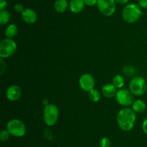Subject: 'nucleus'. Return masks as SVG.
<instances>
[{
	"label": "nucleus",
	"instance_id": "obj_1",
	"mask_svg": "<svg viewBox=\"0 0 147 147\" xmlns=\"http://www.w3.org/2000/svg\"><path fill=\"white\" fill-rule=\"evenodd\" d=\"M136 119V114L132 108H123L117 115L118 125L122 131H130L134 126Z\"/></svg>",
	"mask_w": 147,
	"mask_h": 147
},
{
	"label": "nucleus",
	"instance_id": "obj_2",
	"mask_svg": "<svg viewBox=\"0 0 147 147\" xmlns=\"http://www.w3.org/2000/svg\"><path fill=\"white\" fill-rule=\"evenodd\" d=\"M142 14V8L138 4H126L122 11V17L127 23H134L139 20Z\"/></svg>",
	"mask_w": 147,
	"mask_h": 147
},
{
	"label": "nucleus",
	"instance_id": "obj_3",
	"mask_svg": "<svg viewBox=\"0 0 147 147\" xmlns=\"http://www.w3.org/2000/svg\"><path fill=\"white\" fill-rule=\"evenodd\" d=\"M59 110L54 104H49L46 105L43 111V118L46 125L53 126L58 120Z\"/></svg>",
	"mask_w": 147,
	"mask_h": 147
},
{
	"label": "nucleus",
	"instance_id": "obj_4",
	"mask_svg": "<svg viewBox=\"0 0 147 147\" xmlns=\"http://www.w3.org/2000/svg\"><path fill=\"white\" fill-rule=\"evenodd\" d=\"M17 45L12 38H4L0 43V57L7 59L15 53Z\"/></svg>",
	"mask_w": 147,
	"mask_h": 147
},
{
	"label": "nucleus",
	"instance_id": "obj_5",
	"mask_svg": "<svg viewBox=\"0 0 147 147\" xmlns=\"http://www.w3.org/2000/svg\"><path fill=\"white\" fill-rule=\"evenodd\" d=\"M7 130L10 135L14 137H22L26 133V126L23 121L20 119H11L7 122Z\"/></svg>",
	"mask_w": 147,
	"mask_h": 147
},
{
	"label": "nucleus",
	"instance_id": "obj_6",
	"mask_svg": "<svg viewBox=\"0 0 147 147\" xmlns=\"http://www.w3.org/2000/svg\"><path fill=\"white\" fill-rule=\"evenodd\" d=\"M129 90L136 96H142L146 93L147 84L144 78L142 76H136L132 79L129 84Z\"/></svg>",
	"mask_w": 147,
	"mask_h": 147
},
{
	"label": "nucleus",
	"instance_id": "obj_7",
	"mask_svg": "<svg viewBox=\"0 0 147 147\" xmlns=\"http://www.w3.org/2000/svg\"><path fill=\"white\" fill-rule=\"evenodd\" d=\"M133 95H134L129 89L122 88L117 91V93L115 97H116V101L119 105L126 107L132 105L133 102H134Z\"/></svg>",
	"mask_w": 147,
	"mask_h": 147
},
{
	"label": "nucleus",
	"instance_id": "obj_8",
	"mask_svg": "<svg viewBox=\"0 0 147 147\" xmlns=\"http://www.w3.org/2000/svg\"><path fill=\"white\" fill-rule=\"evenodd\" d=\"M96 5L100 13L105 16H111L114 14L116 9L115 0H98Z\"/></svg>",
	"mask_w": 147,
	"mask_h": 147
},
{
	"label": "nucleus",
	"instance_id": "obj_9",
	"mask_svg": "<svg viewBox=\"0 0 147 147\" xmlns=\"http://www.w3.org/2000/svg\"><path fill=\"white\" fill-rule=\"evenodd\" d=\"M79 86L85 92H90L95 86V79L90 74H83L79 79Z\"/></svg>",
	"mask_w": 147,
	"mask_h": 147
},
{
	"label": "nucleus",
	"instance_id": "obj_10",
	"mask_svg": "<svg viewBox=\"0 0 147 147\" xmlns=\"http://www.w3.org/2000/svg\"><path fill=\"white\" fill-rule=\"evenodd\" d=\"M22 90L21 88L15 84L11 85L7 88L6 91V97L10 101H17L21 97Z\"/></svg>",
	"mask_w": 147,
	"mask_h": 147
},
{
	"label": "nucleus",
	"instance_id": "obj_11",
	"mask_svg": "<svg viewBox=\"0 0 147 147\" xmlns=\"http://www.w3.org/2000/svg\"><path fill=\"white\" fill-rule=\"evenodd\" d=\"M22 17L27 24H34L37 20V15L36 12L33 9L26 8L22 12Z\"/></svg>",
	"mask_w": 147,
	"mask_h": 147
},
{
	"label": "nucleus",
	"instance_id": "obj_12",
	"mask_svg": "<svg viewBox=\"0 0 147 147\" xmlns=\"http://www.w3.org/2000/svg\"><path fill=\"white\" fill-rule=\"evenodd\" d=\"M116 87L113 84L108 83L103 85V86L101 89V93L103 95V97L106 98H112L114 96H116L117 93Z\"/></svg>",
	"mask_w": 147,
	"mask_h": 147
},
{
	"label": "nucleus",
	"instance_id": "obj_13",
	"mask_svg": "<svg viewBox=\"0 0 147 147\" xmlns=\"http://www.w3.org/2000/svg\"><path fill=\"white\" fill-rule=\"evenodd\" d=\"M84 0H70L69 2V8L73 13L78 14L81 12L85 7Z\"/></svg>",
	"mask_w": 147,
	"mask_h": 147
},
{
	"label": "nucleus",
	"instance_id": "obj_14",
	"mask_svg": "<svg viewBox=\"0 0 147 147\" xmlns=\"http://www.w3.org/2000/svg\"><path fill=\"white\" fill-rule=\"evenodd\" d=\"M69 7L67 0H56L54 4V8L57 12L64 13Z\"/></svg>",
	"mask_w": 147,
	"mask_h": 147
},
{
	"label": "nucleus",
	"instance_id": "obj_15",
	"mask_svg": "<svg viewBox=\"0 0 147 147\" xmlns=\"http://www.w3.org/2000/svg\"><path fill=\"white\" fill-rule=\"evenodd\" d=\"M146 102L144 100H142V99H136L132 104V109H133V110L134 112H138V113L143 112L146 110Z\"/></svg>",
	"mask_w": 147,
	"mask_h": 147
},
{
	"label": "nucleus",
	"instance_id": "obj_16",
	"mask_svg": "<svg viewBox=\"0 0 147 147\" xmlns=\"http://www.w3.org/2000/svg\"><path fill=\"white\" fill-rule=\"evenodd\" d=\"M18 33V27L16 24H11L5 30V35L8 38H13L15 37Z\"/></svg>",
	"mask_w": 147,
	"mask_h": 147
},
{
	"label": "nucleus",
	"instance_id": "obj_17",
	"mask_svg": "<svg viewBox=\"0 0 147 147\" xmlns=\"http://www.w3.org/2000/svg\"><path fill=\"white\" fill-rule=\"evenodd\" d=\"M113 85L116 87V89H122L125 84L124 79L123 76L121 74H117L113 78V82H112Z\"/></svg>",
	"mask_w": 147,
	"mask_h": 147
},
{
	"label": "nucleus",
	"instance_id": "obj_18",
	"mask_svg": "<svg viewBox=\"0 0 147 147\" xmlns=\"http://www.w3.org/2000/svg\"><path fill=\"white\" fill-rule=\"evenodd\" d=\"M11 19V14L7 10L0 11V24L1 25L7 24Z\"/></svg>",
	"mask_w": 147,
	"mask_h": 147
},
{
	"label": "nucleus",
	"instance_id": "obj_19",
	"mask_svg": "<svg viewBox=\"0 0 147 147\" xmlns=\"http://www.w3.org/2000/svg\"><path fill=\"white\" fill-rule=\"evenodd\" d=\"M100 93L96 89H93L88 92V98L90 101L93 102H97L100 99Z\"/></svg>",
	"mask_w": 147,
	"mask_h": 147
},
{
	"label": "nucleus",
	"instance_id": "obj_20",
	"mask_svg": "<svg viewBox=\"0 0 147 147\" xmlns=\"http://www.w3.org/2000/svg\"><path fill=\"white\" fill-rule=\"evenodd\" d=\"M123 71L127 76H131V75H134L135 74V69L133 66H126L123 67Z\"/></svg>",
	"mask_w": 147,
	"mask_h": 147
},
{
	"label": "nucleus",
	"instance_id": "obj_21",
	"mask_svg": "<svg viewBox=\"0 0 147 147\" xmlns=\"http://www.w3.org/2000/svg\"><path fill=\"white\" fill-rule=\"evenodd\" d=\"M10 133H9V131L6 130H1V132H0V139L1 141H7V140L9 138Z\"/></svg>",
	"mask_w": 147,
	"mask_h": 147
},
{
	"label": "nucleus",
	"instance_id": "obj_22",
	"mask_svg": "<svg viewBox=\"0 0 147 147\" xmlns=\"http://www.w3.org/2000/svg\"><path fill=\"white\" fill-rule=\"evenodd\" d=\"M100 147H110L111 146V141L107 137H103L100 141Z\"/></svg>",
	"mask_w": 147,
	"mask_h": 147
},
{
	"label": "nucleus",
	"instance_id": "obj_23",
	"mask_svg": "<svg viewBox=\"0 0 147 147\" xmlns=\"http://www.w3.org/2000/svg\"><path fill=\"white\" fill-rule=\"evenodd\" d=\"M14 10H15L17 12L21 13L22 14V12L24 10V6H23V4H20V3H17V4H16L15 5H14Z\"/></svg>",
	"mask_w": 147,
	"mask_h": 147
},
{
	"label": "nucleus",
	"instance_id": "obj_24",
	"mask_svg": "<svg viewBox=\"0 0 147 147\" xmlns=\"http://www.w3.org/2000/svg\"><path fill=\"white\" fill-rule=\"evenodd\" d=\"M0 73H1V75L4 74V71H6V67H7V65L6 63H4V59H0Z\"/></svg>",
	"mask_w": 147,
	"mask_h": 147
},
{
	"label": "nucleus",
	"instance_id": "obj_25",
	"mask_svg": "<svg viewBox=\"0 0 147 147\" xmlns=\"http://www.w3.org/2000/svg\"><path fill=\"white\" fill-rule=\"evenodd\" d=\"M85 4L88 7H93V6L96 5L98 2V0H84Z\"/></svg>",
	"mask_w": 147,
	"mask_h": 147
},
{
	"label": "nucleus",
	"instance_id": "obj_26",
	"mask_svg": "<svg viewBox=\"0 0 147 147\" xmlns=\"http://www.w3.org/2000/svg\"><path fill=\"white\" fill-rule=\"evenodd\" d=\"M7 0H0V11L5 10L7 7Z\"/></svg>",
	"mask_w": 147,
	"mask_h": 147
},
{
	"label": "nucleus",
	"instance_id": "obj_27",
	"mask_svg": "<svg viewBox=\"0 0 147 147\" xmlns=\"http://www.w3.org/2000/svg\"><path fill=\"white\" fill-rule=\"evenodd\" d=\"M138 4L142 9H146L147 0H138Z\"/></svg>",
	"mask_w": 147,
	"mask_h": 147
},
{
	"label": "nucleus",
	"instance_id": "obj_28",
	"mask_svg": "<svg viewBox=\"0 0 147 147\" xmlns=\"http://www.w3.org/2000/svg\"><path fill=\"white\" fill-rule=\"evenodd\" d=\"M142 130L145 133L147 134V118H145L144 120L143 121L142 123Z\"/></svg>",
	"mask_w": 147,
	"mask_h": 147
},
{
	"label": "nucleus",
	"instance_id": "obj_29",
	"mask_svg": "<svg viewBox=\"0 0 147 147\" xmlns=\"http://www.w3.org/2000/svg\"><path fill=\"white\" fill-rule=\"evenodd\" d=\"M116 3L119 4H126L129 2V0H115Z\"/></svg>",
	"mask_w": 147,
	"mask_h": 147
}]
</instances>
